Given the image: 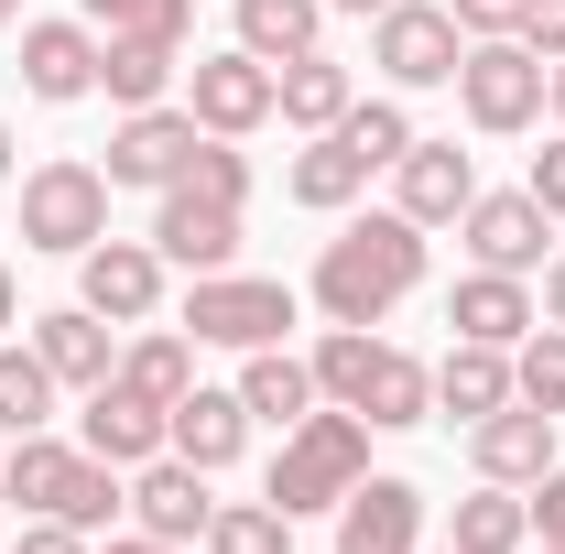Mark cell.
Wrapping results in <instances>:
<instances>
[{"label":"cell","mask_w":565,"mask_h":554,"mask_svg":"<svg viewBox=\"0 0 565 554\" xmlns=\"http://www.w3.org/2000/svg\"><path fill=\"white\" fill-rule=\"evenodd\" d=\"M500 403H522V392H511V348H479V338H457L446 359H435V414L479 424V414H500Z\"/></svg>","instance_id":"cell-24"},{"label":"cell","mask_w":565,"mask_h":554,"mask_svg":"<svg viewBox=\"0 0 565 554\" xmlns=\"http://www.w3.org/2000/svg\"><path fill=\"white\" fill-rule=\"evenodd\" d=\"M468 196H479V152H457V141H424L392 163V207L414 217V228H457L468 217Z\"/></svg>","instance_id":"cell-13"},{"label":"cell","mask_w":565,"mask_h":554,"mask_svg":"<svg viewBox=\"0 0 565 554\" xmlns=\"http://www.w3.org/2000/svg\"><path fill=\"white\" fill-rule=\"evenodd\" d=\"M76 446L109 457V468H152V457H163V403H141L131 381L109 370V381L87 392V414H76Z\"/></svg>","instance_id":"cell-18"},{"label":"cell","mask_w":565,"mask_h":554,"mask_svg":"<svg viewBox=\"0 0 565 554\" xmlns=\"http://www.w3.org/2000/svg\"><path fill=\"white\" fill-rule=\"evenodd\" d=\"M87 22H98V44L109 33H152V44H185L196 33V0H76Z\"/></svg>","instance_id":"cell-33"},{"label":"cell","mask_w":565,"mask_h":554,"mask_svg":"<svg viewBox=\"0 0 565 554\" xmlns=\"http://www.w3.org/2000/svg\"><path fill=\"white\" fill-rule=\"evenodd\" d=\"M207 554H294V522L273 500H217L207 511Z\"/></svg>","instance_id":"cell-32"},{"label":"cell","mask_w":565,"mask_h":554,"mask_svg":"<svg viewBox=\"0 0 565 554\" xmlns=\"http://www.w3.org/2000/svg\"><path fill=\"white\" fill-rule=\"evenodd\" d=\"M522 500H533V533H544V544L565 554V468H544V479L522 489Z\"/></svg>","instance_id":"cell-37"},{"label":"cell","mask_w":565,"mask_h":554,"mask_svg":"<svg viewBox=\"0 0 565 554\" xmlns=\"http://www.w3.org/2000/svg\"><path fill=\"white\" fill-rule=\"evenodd\" d=\"M76 305L109 316V327H152V305H163V251H152V239H98V251H76Z\"/></svg>","instance_id":"cell-11"},{"label":"cell","mask_w":565,"mask_h":554,"mask_svg":"<svg viewBox=\"0 0 565 554\" xmlns=\"http://www.w3.org/2000/svg\"><path fill=\"white\" fill-rule=\"evenodd\" d=\"M424 283V228L403 207H370V217H349L327 251H316V305H327V327H381L403 294Z\"/></svg>","instance_id":"cell-2"},{"label":"cell","mask_w":565,"mask_h":554,"mask_svg":"<svg viewBox=\"0 0 565 554\" xmlns=\"http://www.w3.org/2000/svg\"><path fill=\"white\" fill-rule=\"evenodd\" d=\"M446 327L479 338V348H522L533 327H544V305H533L522 273H479V262H468V273L446 283Z\"/></svg>","instance_id":"cell-15"},{"label":"cell","mask_w":565,"mask_h":554,"mask_svg":"<svg viewBox=\"0 0 565 554\" xmlns=\"http://www.w3.org/2000/svg\"><path fill=\"white\" fill-rule=\"evenodd\" d=\"M544 554H555V544H544Z\"/></svg>","instance_id":"cell-49"},{"label":"cell","mask_w":565,"mask_h":554,"mask_svg":"<svg viewBox=\"0 0 565 554\" xmlns=\"http://www.w3.org/2000/svg\"><path fill=\"white\" fill-rule=\"evenodd\" d=\"M163 446H174L185 468H207V479H217V468H239V446H250V403L196 381V392H185V403L163 414Z\"/></svg>","instance_id":"cell-20"},{"label":"cell","mask_w":565,"mask_h":554,"mask_svg":"<svg viewBox=\"0 0 565 554\" xmlns=\"http://www.w3.org/2000/svg\"><path fill=\"white\" fill-rule=\"evenodd\" d=\"M0 457H11V435H0Z\"/></svg>","instance_id":"cell-48"},{"label":"cell","mask_w":565,"mask_h":554,"mask_svg":"<svg viewBox=\"0 0 565 554\" xmlns=\"http://www.w3.org/2000/svg\"><path fill=\"white\" fill-rule=\"evenodd\" d=\"M174 76H185V44H152V33H109V44H98V87H109V109H152Z\"/></svg>","instance_id":"cell-28"},{"label":"cell","mask_w":565,"mask_h":554,"mask_svg":"<svg viewBox=\"0 0 565 554\" xmlns=\"http://www.w3.org/2000/svg\"><path fill=\"white\" fill-rule=\"evenodd\" d=\"M273 76H282V109H273V120H294L305 141H316V131H338V120L359 109V76L338 66L327 44H316V55H294V66H273Z\"/></svg>","instance_id":"cell-25"},{"label":"cell","mask_w":565,"mask_h":554,"mask_svg":"<svg viewBox=\"0 0 565 554\" xmlns=\"http://www.w3.org/2000/svg\"><path fill=\"white\" fill-rule=\"evenodd\" d=\"M228 392L250 403V424H282V435L327 403V392H316V359H294V348H239V381H228Z\"/></svg>","instance_id":"cell-22"},{"label":"cell","mask_w":565,"mask_h":554,"mask_svg":"<svg viewBox=\"0 0 565 554\" xmlns=\"http://www.w3.org/2000/svg\"><path fill=\"white\" fill-rule=\"evenodd\" d=\"M11 163H22V152H11V120H0V174H11Z\"/></svg>","instance_id":"cell-46"},{"label":"cell","mask_w":565,"mask_h":554,"mask_svg":"<svg viewBox=\"0 0 565 554\" xmlns=\"http://www.w3.org/2000/svg\"><path fill=\"white\" fill-rule=\"evenodd\" d=\"M228 22H239V44H250L262 66H294V55H316V33H327V0H239Z\"/></svg>","instance_id":"cell-29"},{"label":"cell","mask_w":565,"mask_h":554,"mask_svg":"<svg viewBox=\"0 0 565 554\" xmlns=\"http://www.w3.org/2000/svg\"><path fill=\"white\" fill-rule=\"evenodd\" d=\"M544 109H555V120H565V55H555V76H544Z\"/></svg>","instance_id":"cell-44"},{"label":"cell","mask_w":565,"mask_h":554,"mask_svg":"<svg viewBox=\"0 0 565 554\" xmlns=\"http://www.w3.org/2000/svg\"><path fill=\"white\" fill-rule=\"evenodd\" d=\"M370 174H381V163H370L349 131H316L305 152H294L282 196H294V207H316V217H338V207H359V196H370Z\"/></svg>","instance_id":"cell-21"},{"label":"cell","mask_w":565,"mask_h":554,"mask_svg":"<svg viewBox=\"0 0 565 554\" xmlns=\"http://www.w3.org/2000/svg\"><path fill=\"white\" fill-rule=\"evenodd\" d=\"M22 87L44 109L98 98V22H22Z\"/></svg>","instance_id":"cell-17"},{"label":"cell","mask_w":565,"mask_h":554,"mask_svg":"<svg viewBox=\"0 0 565 554\" xmlns=\"http://www.w3.org/2000/svg\"><path fill=\"white\" fill-rule=\"evenodd\" d=\"M55 370H44V348H11L0 338V435H44L55 424Z\"/></svg>","instance_id":"cell-31"},{"label":"cell","mask_w":565,"mask_h":554,"mask_svg":"<svg viewBox=\"0 0 565 554\" xmlns=\"http://www.w3.org/2000/svg\"><path fill=\"white\" fill-rule=\"evenodd\" d=\"M511 392L533 414H565V327H533V338L511 348Z\"/></svg>","instance_id":"cell-34"},{"label":"cell","mask_w":565,"mask_h":554,"mask_svg":"<svg viewBox=\"0 0 565 554\" xmlns=\"http://www.w3.org/2000/svg\"><path fill=\"white\" fill-rule=\"evenodd\" d=\"M316 392L349 403V414H370V435L435 414V370H424L414 348L370 338V327H327V338H316Z\"/></svg>","instance_id":"cell-3"},{"label":"cell","mask_w":565,"mask_h":554,"mask_svg":"<svg viewBox=\"0 0 565 554\" xmlns=\"http://www.w3.org/2000/svg\"><path fill=\"white\" fill-rule=\"evenodd\" d=\"M98 554H185V544H152V533H109Z\"/></svg>","instance_id":"cell-42"},{"label":"cell","mask_w":565,"mask_h":554,"mask_svg":"<svg viewBox=\"0 0 565 554\" xmlns=\"http://www.w3.org/2000/svg\"><path fill=\"white\" fill-rule=\"evenodd\" d=\"M282 327H294V283L273 273H196V294H185L196 348H282Z\"/></svg>","instance_id":"cell-7"},{"label":"cell","mask_w":565,"mask_h":554,"mask_svg":"<svg viewBox=\"0 0 565 554\" xmlns=\"http://www.w3.org/2000/svg\"><path fill=\"white\" fill-rule=\"evenodd\" d=\"M98 239H109V174L76 163V152L33 163V174H22V251L76 262V251H98Z\"/></svg>","instance_id":"cell-6"},{"label":"cell","mask_w":565,"mask_h":554,"mask_svg":"<svg viewBox=\"0 0 565 554\" xmlns=\"http://www.w3.org/2000/svg\"><path fill=\"white\" fill-rule=\"evenodd\" d=\"M522 196H533L544 217H565V131L544 141V152H533V174H522Z\"/></svg>","instance_id":"cell-36"},{"label":"cell","mask_w":565,"mask_h":554,"mask_svg":"<svg viewBox=\"0 0 565 554\" xmlns=\"http://www.w3.org/2000/svg\"><path fill=\"white\" fill-rule=\"evenodd\" d=\"M522 44L555 66V55H565V0H522Z\"/></svg>","instance_id":"cell-39"},{"label":"cell","mask_w":565,"mask_h":554,"mask_svg":"<svg viewBox=\"0 0 565 554\" xmlns=\"http://www.w3.org/2000/svg\"><path fill=\"white\" fill-rule=\"evenodd\" d=\"M338 131H349L359 152L381 163V174H392V163L414 152V120H403V98H359V109H349V120H338Z\"/></svg>","instance_id":"cell-35"},{"label":"cell","mask_w":565,"mask_h":554,"mask_svg":"<svg viewBox=\"0 0 565 554\" xmlns=\"http://www.w3.org/2000/svg\"><path fill=\"white\" fill-rule=\"evenodd\" d=\"M0 22H22V0H0Z\"/></svg>","instance_id":"cell-47"},{"label":"cell","mask_w":565,"mask_h":554,"mask_svg":"<svg viewBox=\"0 0 565 554\" xmlns=\"http://www.w3.org/2000/svg\"><path fill=\"white\" fill-rule=\"evenodd\" d=\"M544 55L522 44V33H479L468 55H457V109H468V131H490V141H511V131H533L544 120Z\"/></svg>","instance_id":"cell-5"},{"label":"cell","mask_w":565,"mask_h":554,"mask_svg":"<svg viewBox=\"0 0 565 554\" xmlns=\"http://www.w3.org/2000/svg\"><path fill=\"white\" fill-rule=\"evenodd\" d=\"M338 554H424V489L414 479H359L338 500Z\"/></svg>","instance_id":"cell-16"},{"label":"cell","mask_w":565,"mask_h":554,"mask_svg":"<svg viewBox=\"0 0 565 554\" xmlns=\"http://www.w3.org/2000/svg\"><path fill=\"white\" fill-rule=\"evenodd\" d=\"M11 554H98V533H76V522H22Z\"/></svg>","instance_id":"cell-40"},{"label":"cell","mask_w":565,"mask_h":554,"mask_svg":"<svg viewBox=\"0 0 565 554\" xmlns=\"http://www.w3.org/2000/svg\"><path fill=\"white\" fill-rule=\"evenodd\" d=\"M239 217H250V152L239 141H196V163L163 185V207H152V251H163V273H228L239 262Z\"/></svg>","instance_id":"cell-1"},{"label":"cell","mask_w":565,"mask_h":554,"mask_svg":"<svg viewBox=\"0 0 565 554\" xmlns=\"http://www.w3.org/2000/svg\"><path fill=\"white\" fill-rule=\"evenodd\" d=\"M522 544H533V500L500 489V479H479L446 511V554H522Z\"/></svg>","instance_id":"cell-26"},{"label":"cell","mask_w":565,"mask_h":554,"mask_svg":"<svg viewBox=\"0 0 565 554\" xmlns=\"http://www.w3.org/2000/svg\"><path fill=\"white\" fill-rule=\"evenodd\" d=\"M196 141H207V131H196V109H163V98H152V109H120V131H109V163H98V174L163 196V185L196 163Z\"/></svg>","instance_id":"cell-10"},{"label":"cell","mask_w":565,"mask_h":554,"mask_svg":"<svg viewBox=\"0 0 565 554\" xmlns=\"http://www.w3.org/2000/svg\"><path fill=\"white\" fill-rule=\"evenodd\" d=\"M76 457H87V446H66V435H22V446L0 457V500H11V511H33V522H55V511H66Z\"/></svg>","instance_id":"cell-27"},{"label":"cell","mask_w":565,"mask_h":554,"mask_svg":"<svg viewBox=\"0 0 565 554\" xmlns=\"http://www.w3.org/2000/svg\"><path fill=\"white\" fill-rule=\"evenodd\" d=\"M544 327H565V251L544 262Z\"/></svg>","instance_id":"cell-41"},{"label":"cell","mask_w":565,"mask_h":554,"mask_svg":"<svg viewBox=\"0 0 565 554\" xmlns=\"http://www.w3.org/2000/svg\"><path fill=\"white\" fill-rule=\"evenodd\" d=\"M457 239H468V262H479V273H522V283L555 262V251H544V239H555V217L533 207L522 185H511V196H468Z\"/></svg>","instance_id":"cell-12"},{"label":"cell","mask_w":565,"mask_h":554,"mask_svg":"<svg viewBox=\"0 0 565 554\" xmlns=\"http://www.w3.org/2000/svg\"><path fill=\"white\" fill-rule=\"evenodd\" d=\"M457 11V33L479 44V33H522V0H446Z\"/></svg>","instance_id":"cell-38"},{"label":"cell","mask_w":565,"mask_h":554,"mask_svg":"<svg viewBox=\"0 0 565 554\" xmlns=\"http://www.w3.org/2000/svg\"><path fill=\"white\" fill-rule=\"evenodd\" d=\"M468 468L500 489H533L544 468H555V414H533V403H500V414L468 424Z\"/></svg>","instance_id":"cell-19"},{"label":"cell","mask_w":565,"mask_h":554,"mask_svg":"<svg viewBox=\"0 0 565 554\" xmlns=\"http://www.w3.org/2000/svg\"><path fill=\"white\" fill-rule=\"evenodd\" d=\"M185 109H196V131L250 141V131L282 109V76L262 66L250 44H228V55H196V66H185Z\"/></svg>","instance_id":"cell-9"},{"label":"cell","mask_w":565,"mask_h":554,"mask_svg":"<svg viewBox=\"0 0 565 554\" xmlns=\"http://www.w3.org/2000/svg\"><path fill=\"white\" fill-rule=\"evenodd\" d=\"M327 11H359V22H381V11H392V0H327Z\"/></svg>","instance_id":"cell-45"},{"label":"cell","mask_w":565,"mask_h":554,"mask_svg":"<svg viewBox=\"0 0 565 554\" xmlns=\"http://www.w3.org/2000/svg\"><path fill=\"white\" fill-rule=\"evenodd\" d=\"M11 327H22V283L0 273V338H11Z\"/></svg>","instance_id":"cell-43"},{"label":"cell","mask_w":565,"mask_h":554,"mask_svg":"<svg viewBox=\"0 0 565 554\" xmlns=\"http://www.w3.org/2000/svg\"><path fill=\"white\" fill-rule=\"evenodd\" d=\"M207 468H185L174 446L152 457V468H131V533H152V544H207Z\"/></svg>","instance_id":"cell-14"},{"label":"cell","mask_w":565,"mask_h":554,"mask_svg":"<svg viewBox=\"0 0 565 554\" xmlns=\"http://www.w3.org/2000/svg\"><path fill=\"white\" fill-rule=\"evenodd\" d=\"M370 479V414H305L294 435L273 446V479H262V500H273L282 522H316V511H338L349 489Z\"/></svg>","instance_id":"cell-4"},{"label":"cell","mask_w":565,"mask_h":554,"mask_svg":"<svg viewBox=\"0 0 565 554\" xmlns=\"http://www.w3.org/2000/svg\"><path fill=\"white\" fill-rule=\"evenodd\" d=\"M120 381H131L141 403H163V414H174V403L196 392V338H185V327H152V338H131V348H120Z\"/></svg>","instance_id":"cell-30"},{"label":"cell","mask_w":565,"mask_h":554,"mask_svg":"<svg viewBox=\"0 0 565 554\" xmlns=\"http://www.w3.org/2000/svg\"><path fill=\"white\" fill-rule=\"evenodd\" d=\"M33 348H44V370H55L66 392H98V381L120 370V338H109V316H87V305H55V316H33Z\"/></svg>","instance_id":"cell-23"},{"label":"cell","mask_w":565,"mask_h":554,"mask_svg":"<svg viewBox=\"0 0 565 554\" xmlns=\"http://www.w3.org/2000/svg\"><path fill=\"white\" fill-rule=\"evenodd\" d=\"M457 55H468V33H457L446 0H392L370 22V66L392 87H457Z\"/></svg>","instance_id":"cell-8"}]
</instances>
